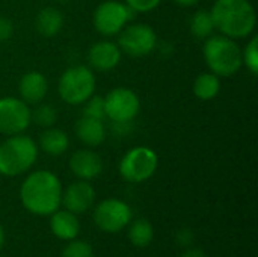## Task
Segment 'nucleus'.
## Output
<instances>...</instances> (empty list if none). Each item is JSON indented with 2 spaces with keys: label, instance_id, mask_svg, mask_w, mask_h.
Returning a JSON list of instances; mask_svg holds the SVG:
<instances>
[{
  "label": "nucleus",
  "instance_id": "18",
  "mask_svg": "<svg viewBox=\"0 0 258 257\" xmlns=\"http://www.w3.org/2000/svg\"><path fill=\"white\" fill-rule=\"evenodd\" d=\"M35 26H36V30L42 36L51 38L62 29L63 17H62L59 9H56L53 6H48V8H44V9H41L38 12Z\"/></svg>",
  "mask_w": 258,
  "mask_h": 257
},
{
  "label": "nucleus",
  "instance_id": "16",
  "mask_svg": "<svg viewBox=\"0 0 258 257\" xmlns=\"http://www.w3.org/2000/svg\"><path fill=\"white\" fill-rule=\"evenodd\" d=\"M76 135L85 145L97 147L106 139V127L103 120L82 117L76 123Z\"/></svg>",
  "mask_w": 258,
  "mask_h": 257
},
{
  "label": "nucleus",
  "instance_id": "10",
  "mask_svg": "<svg viewBox=\"0 0 258 257\" xmlns=\"http://www.w3.org/2000/svg\"><path fill=\"white\" fill-rule=\"evenodd\" d=\"M32 121V112L26 101L15 97L0 98V133L12 136L23 133Z\"/></svg>",
  "mask_w": 258,
  "mask_h": 257
},
{
  "label": "nucleus",
  "instance_id": "26",
  "mask_svg": "<svg viewBox=\"0 0 258 257\" xmlns=\"http://www.w3.org/2000/svg\"><path fill=\"white\" fill-rule=\"evenodd\" d=\"M62 257H92V247L83 241H73L63 248Z\"/></svg>",
  "mask_w": 258,
  "mask_h": 257
},
{
  "label": "nucleus",
  "instance_id": "20",
  "mask_svg": "<svg viewBox=\"0 0 258 257\" xmlns=\"http://www.w3.org/2000/svg\"><path fill=\"white\" fill-rule=\"evenodd\" d=\"M221 91V80L213 73H203L194 82V94L200 100H213Z\"/></svg>",
  "mask_w": 258,
  "mask_h": 257
},
{
  "label": "nucleus",
  "instance_id": "30",
  "mask_svg": "<svg viewBox=\"0 0 258 257\" xmlns=\"http://www.w3.org/2000/svg\"><path fill=\"white\" fill-rule=\"evenodd\" d=\"M181 257H209L203 250H189Z\"/></svg>",
  "mask_w": 258,
  "mask_h": 257
},
{
  "label": "nucleus",
  "instance_id": "15",
  "mask_svg": "<svg viewBox=\"0 0 258 257\" xmlns=\"http://www.w3.org/2000/svg\"><path fill=\"white\" fill-rule=\"evenodd\" d=\"M18 89L23 101L29 105H35L45 97L48 83L44 74H41L39 71H29L21 77Z\"/></svg>",
  "mask_w": 258,
  "mask_h": 257
},
{
  "label": "nucleus",
  "instance_id": "19",
  "mask_svg": "<svg viewBox=\"0 0 258 257\" xmlns=\"http://www.w3.org/2000/svg\"><path fill=\"white\" fill-rule=\"evenodd\" d=\"M39 147L42 151L51 156H59L68 148V136L60 129L48 127L39 136Z\"/></svg>",
  "mask_w": 258,
  "mask_h": 257
},
{
  "label": "nucleus",
  "instance_id": "32",
  "mask_svg": "<svg viewBox=\"0 0 258 257\" xmlns=\"http://www.w3.org/2000/svg\"><path fill=\"white\" fill-rule=\"evenodd\" d=\"M3 244H5V232H3V227L0 226V248L3 247Z\"/></svg>",
  "mask_w": 258,
  "mask_h": 257
},
{
  "label": "nucleus",
  "instance_id": "12",
  "mask_svg": "<svg viewBox=\"0 0 258 257\" xmlns=\"http://www.w3.org/2000/svg\"><path fill=\"white\" fill-rule=\"evenodd\" d=\"M95 200L94 188L86 182H74L71 183L65 192H62V203L67 208V211L73 214H83L86 212Z\"/></svg>",
  "mask_w": 258,
  "mask_h": 257
},
{
  "label": "nucleus",
  "instance_id": "5",
  "mask_svg": "<svg viewBox=\"0 0 258 257\" xmlns=\"http://www.w3.org/2000/svg\"><path fill=\"white\" fill-rule=\"evenodd\" d=\"M95 89V77L85 65H77L65 70L59 79V95L68 105L85 103Z\"/></svg>",
  "mask_w": 258,
  "mask_h": 257
},
{
  "label": "nucleus",
  "instance_id": "33",
  "mask_svg": "<svg viewBox=\"0 0 258 257\" xmlns=\"http://www.w3.org/2000/svg\"><path fill=\"white\" fill-rule=\"evenodd\" d=\"M56 2H60V3H67L68 0H56Z\"/></svg>",
  "mask_w": 258,
  "mask_h": 257
},
{
  "label": "nucleus",
  "instance_id": "8",
  "mask_svg": "<svg viewBox=\"0 0 258 257\" xmlns=\"http://www.w3.org/2000/svg\"><path fill=\"white\" fill-rule=\"evenodd\" d=\"M139 108V97L128 88H115L104 97V115L115 124H128Z\"/></svg>",
  "mask_w": 258,
  "mask_h": 257
},
{
  "label": "nucleus",
  "instance_id": "4",
  "mask_svg": "<svg viewBox=\"0 0 258 257\" xmlns=\"http://www.w3.org/2000/svg\"><path fill=\"white\" fill-rule=\"evenodd\" d=\"M38 158V145L24 135H12L0 145V174L14 177L26 173Z\"/></svg>",
  "mask_w": 258,
  "mask_h": 257
},
{
  "label": "nucleus",
  "instance_id": "28",
  "mask_svg": "<svg viewBox=\"0 0 258 257\" xmlns=\"http://www.w3.org/2000/svg\"><path fill=\"white\" fill-rule=\"evenodd\" d=\"M14 32V24L11 23V20L0 17V41H6L12 36Z\"/></svg>",
  "mask_w": 258,
  "mask_h": 257
},
{
  "label": "nucleus",
  "instance_id": "11",
  "mask_svg": "<svg viewBox=\"0 0 258 257\" xmlns=\"http://www.w3.org/2000/svg\"><path fill=\"white\" fill-rule=\"evenodd\" d=\"M132 220V209L121 200L107 198L101 201L94 212V221L98 229L113 233L122 230Z\"/></svg>",
  "mask_w": 258,
  "mask_h": 257
},
{
  "label": "nucleus",
  "instance_id": "3",
  "mask_svg": "<svg viewBox=\"0 0 258 257\" xmlns=\"http://www.w3.org/2000/svg\"><path fill=\"white\" fill-rule=\"evenodd\" d=\"M204 59L207 67L218 77H230L242 67V50L233 38L216 35L204 44Z\"/></svg>",
  "mask_w": 258,
  "mask_h": 257
},
{
  "label": "nucleus",
  "instance_id": "9",
  "mask_svg": "<svg viewBox=\"0 0 258 257\" xmlns=\"http://www.w3.org/2000/svg\"><path fill=\"white\" fill-rule=\"evenodd\" d=\"M157 44L156 32L144 23H133L119 32L118 47L130 56L139 58L151 53Z\"/></svg>",
  "mask_w": 258,
  "mask_h": 257
},
{
  "label": "nucleus",
  "instance_id": "1",
  "mask_svg": "<svg viewBox=\"0 0 258 257\" xmlns=\"http://www.w3.org/2000/svg\"><path fill=\"white\" fill-rule=\"evenodd\" d=\"M20 197L23 206L36 215H50L62 203V185L59 179L47 171L32 173L21 185Z\"/></svg>",
  "mask_w": 258,
  "mask_h": 257
},
{
  "label": "nucleus",
  "instance_id": "27",
  "mask_svg": "<svg viewBox=\"0 0 258 257\" xmlns=\"http://www.w3.org/2000/svg\"><path fill=\"white\" fill-rule=\"evenodd\" d=\"M125 2L135 12H148L154 9L162 0H125Z\"/></svg>",
  "mask_w": 258,
  "mask_h": 257
},
{
  "label": "nucleus",
  "instance_id": "24",
  "mask_svg": "<svg viewBox=\"0 0 258 257\" xmlns=\"http://www.w3.org/2000/svg\"><path fill=\"white\" fill-rule=\"evenodd\" d=\"M242 62L251 71V74H258V36H254L242 52Z\"/></svg>",
  "mask_w": 258,
  "mask_h": 257
},
{
  "label": "nucleus",
  "instance_id": "6",
  "mask_svg": "<svg viewBox=\"0 0 258 257\" xmlns=\"http://www.w3.org/2000/svg\"><path fill=\"white\" fill-rule=\"evenodd\" d=\"M157 168V155L148 147H136L124 155L119 164V173L130 183L148 180Z\"/></svg>",
  "mask_w": 258,
  "mask_h": 257
},
{
  "label": "nucleus",
  "instance_id": "7",
  "mask_svg": "<svg viewBox=\"0 0 258 257\" xmlns=\"http://www.w3.org/2000/svg\"><path fill=\"white\" fill-rule=\"evenodd\" d=\"M135 11L125 3L106 0L94 12V26L98 33L104 36H112L119 33L127 23L133 18Z\"/></svg>",
  "mask_w": 258,
  "mask_h": 257
},
{
  "label": "nucleus",
  "instance_id": "25",
  "mask_svg": "<svg viewBox=\"0 0 258 257\" xmlns=\"http://www.w3.org/2000/svg\"><path fill=\"white\" fill-rule=\"evenodd\" d=\"M83 117L103 120V118L106 117V115H104V97H100V95H94V94H92V95L85 101Z\"/></svg>",
  "mask_w": 258,
  "mask_h": 257
},
{
  "label": "nucleus",
  "instance_id": "23",
  "mask_svg": "<svg viewBox=\"0 0 258 257\" xmlns=\"http://www.w3.org/2000/svg\"><path fill=\"white\" fill-rule=\"evenodd\" d=\"M56 118H57V112L50 105H41L32 114V120L41 127H51L56 123Z\"/></svg>",
  "mask_w": 258,
  "mask_h": 257
},
{
  "label": "nucleus",
  "instance_id": "2",
  "mask_svg": "<svg viewBox=\"0 0 258 257\" xmlns=\"http://www.w3.org/2000/svg\"><path fill=\"white\" fill-rule=\"evenodd\" d=\"M210 14L215 29L228 38H245L255 29V9L248 0H216Z\"/></svg>",
  "mask_w": 258,
  "mask_h": 257
},
{
  "label": "nucleus",
  "instance_id": "14",
  "mask_svg": "<svg viewBox=\"0 0 258 257\" xmlns=\"http://www.w3.org/2000/svg\"><path fill=\"white\" fill-rule=\"evenodd\" d=\"M70 168L74 176L82 180H91L97 177L103 170L100 156L91 150H79L70 159Z\"/></svg>",
  "mask_w": 258,
  "mask_h": 257
},
{
  "label": "nucleus",
  "instance_id": "21",
  "mask_svg": "<svg viewBox=\"0 0 258 257\" xmlns=\"http://www.w3.org/2000/svg\"><path fill=\"white\" fill-rule=\"evenodd\" d=\"M213 30H215V23H213L210 11L200 9L198 12H195V15L190 20V32H192V35L195 38L204 39V38H209Z\"/></svg>",
  "mask_w": 258,
  "mask_h": 257
},
{
  "label": "nucleus",
  "instance_id": "29",
  "mask_svg": "<svg viewBox=\"0 0 258 257\" xmlns=\"http://www.w3.org/2000/svg\"><path fill=\"white\" fill-rule=\"evenodd\" d=\"M192 232L189 230V229H183L181 232H178V235H177V241H178V244L180 245H183V247H186V245H189L190 242H192Z\"/></svg>",
  "mask_w": 258,
  "mask_h": 257
},
{
  "label": "nucleus",
  "instance_id": "17",
  "mask_svg": "<svg viewBox=\"0 0 258 257\" xmlns=\"http://www.w3.org/2000/svg\"><path fill=\"white\" fill-rule=\"evenodd\" d=\"M51 232L63 241H71L74 239L79 232H80V224L76 217V214L70 211H60V212H53L51 221Z\"/></svg>",
  "mask_w": 258,
  "mask_h": 257
},
{
  "label": "nucleus",
  "instance_id": "31",
  "mask_svg": "<svg viewBox=\"0 0 258 257\" xmlns=\"http://www.w3.org/2000/svg\"><path fill=\"white\" fill-rule=\"evenodd\" d=\"M177 5H180V6H194V5H197L200 0H174Z\"/></svg>",
  "mask_w": 258,
  "mask_h": 257
},
{
  "label": "nucleus",
  "instance_id": "13",
  "mask_svg": "<svg viewBox=\"0 0 258 257\" xmlns=\"http://www.w3.org/2000/svg\"><path fill=\"white\" fill-rule=\"evenodd\" d=\"M88 59L92 68L98 71H109L119 64L121 48L112 41H100L91 47Z\"/></svg>",
  "mask_w": 258,
  "mask_h": 257
},
{
  "label": "nucleus",
  "instance_id": "22",
  "mask_svg": "<svg viewBox=\"0 0 258 257\" xmlns=\"http://www.w3.org/2000/svg\"><path fill=\"white\" fill-rule=\"evenodd\" d=\"M153 226L147 220H136L128 230V239L136 247H147L153 241Z\"/></svg>",
  "mask_w": 258,
  "mask_h": 257
}]
</instances>
